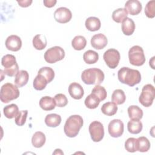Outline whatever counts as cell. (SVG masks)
<instances>
[{
  "label": "cell",
  "mask_w": 155,
  "mask_h": 155,
  "mask_svg": "<svg viewBox=\"0 0 155 155\" xmlns=\"http://www.w3.org/2000/svg\"><path fill=\"white\" fill-rule=\"evenodd\" d=\"M117 77L120 82L130 87H133L138 84L141 81L140 73L137 70L126 67H122L118 71Z\"/></svg>",
  "instance_id": "6da1fadb"
},
{
  "label": "cell",
  "mask_w": 155,
  "mask_h": 155,
  "mask_svg": "<svg viewBox=\"0 0 155 155\" xmlns=\"http://www.w3.org/2000/svg\"><path fill=\"white\" fill-rule=\"evenodd\" d=\"M83 119L81 116L77 114L70 116L66 120L64 127L65 134L69 137H76L83 126Z\"/></svg>",
  "instance_id": "7a4b0ae2"
},
{
  "label": "cell",
  "mask_w": 155,
  "mask_h": 155,
  "mask_svg": "<svg viewBox=\"0 0 155 155\" xmlns=\"http://www.w3.org/2000/svg\"><path fill=\"white\" fill-rule=\"evenodd\" d=\"M104 72L97 68L86 69L81 74L82 81L87 85H100L104 80Z\"/></svg>",
  "instance_id": "3957f363"
},
{
  "label": "cell",
  "mask_w": 155,
  "mask_h": 155,
  "mask_svg": "<svg viewBox=\"0 0 155 155\" xmlns=\"http://www.w3.org/2000/svg\"><path fill=\"white\" fill-rule=\"evenodd\" d=\"M18 87L10 82L4 84L0 90V99L3 103H8L10 101L17 99L19 96Z\"/></svg>",
  "instance_id": "277c9868"
},
{
  "label": "cell",
  "mask_w": 155,
  "mask_h": 155,
  "mask_svg": "<svg viewBox=\"0 0 155 155\" xmlns=\"http://www.w3.org/2000/svg\"><path fill=\"white\" fill-rule=\"evenodd\" d=\"M1 64L4 67V73L6 75L12 77L16 76L19 71V67L15 56L8 54L2 58Z\"/></svg>",
  "instance_id": "5b68a950"
},
{
  "label": "cell",
  "mask_w": 155,
  "mask_h": 155,
  "mask_svg": "<svg viewBox=\"0 0 155 155\" xmlns=\"http://www.w3.org/2000/svg\"><path fill=\"white\" fill-rule=\"evenodd\" d=\"M128 58L131 64L134 66H141L145 62V56L142 48L139 45L133 46L128 51Z\"/></svg>",
  "instance_id": "8992f818"
},
{
  "label": "cell",
  "mask_w": 155,
  "mask_h": 155,
  "mask_svg": "<svg viewBox=\"0 0 155 155\" xmlns=\"http://www.w3.org/2000/svg\"><path fill=\"white\" fill-rule=\"evenodd\" d=\"M155 97V89L151 84L144 85L142 89L141 94L139 96V102L144 107H150Z\"/></svg>",
  "instance_id": "52a82bcc"
},
{
  "label": "cell",
  "mask_w": 155,
  "mask_h": 155,
  "mask_svg": "<svg viewBox=\"0 0 155 155\" xmlns=\"http://www.w3.org/2000/svg\"><path fill=\"white\" fill-rule=\"evenodd\" d=\"M65 57V51L62 48L54 46L48 48L44 53V59L49 64H53L62 60Z\"/></svg>",
  "instance_id": "ba28073f"
},
{
  "label": "cell",
  "mask_w": 155,
  "mask_h": 155,
  "mask_svg": "<svg viewBox=\"0 0 155 155\" xmlns=\"http://www.w3.org/2000/svg\"><path fill=\"white\" fill-rule=\"evenodd\" d=\"M103 58L107 66L112 69L116 68L119 64L120 56L119 52L114 48H110L105 51Z\"/></svg>",
  "instance_id": "9c48e42d"
},
{
  "label": "cell",
  "mask_w": 155,
  "mask_h": 155,
  "mask_svg": "<svg viewBox=\"0 0 155 155\" xmlns=\"http://www.w3.org/2000/svg\"><path fill=\"white\" fill-rule=\"evenodd\" d=\"M88 130L93 141L98 142L102 140L104 136V128L102 124L99 121L92 122L88 128Z\"/></svg>",
  "instance_id": "30bf717a"
},
{
  "label": "cell",
  "mask_w": 155,
  "mask_h": 155,
  "mask_svg": "<svg viewBox=\"0 0 155 155\" xmlns=\"http://www.w3.org/2000/svg\"><path fill=\"white\" fill-rule=\"evenodd\" d=\"M124 125L120 119H113L110 122L108 126V130L110 135L113 137H119L124 133Z\"/></svg>",
  "instance_id": "8fae6325"
},
{
  "label": "cell",
  "mask_w": 155,
  "mask_h": 155,
  "mask_svg": "<svg viewBox=\"0 0 155 155\" xmlns=\"http://www.w3.org/2000/svg\"><path fill=\"white\" fill-rule=\"evenodd\" d=\"M72 18L71 11L66 7H59L54 13V18L59 23L65 24L69 22Z\"/></svg>",
  "instance_id": "7c38bea8"
},
{
  "label": "cell",
  "mask_w": 155,
  "mask_h": 155,
  "mask_svg": "<svg viewBox=\"0 0 155 155\" xmlns=\"http://www.w3.org/2000/svg\"><path fill=\"white\" fill-rule=\"evenodd\" d=\"M6 48L12 51H19L22 47V41L21 38L15 35L7 37L5 42Z\"/></svg>",
  "instance_id": "4fadbf2b"
},
{
  "label": "cell",
  "mask_w": 155,
  "mask_h": 155,
  "mask_svg": "<svg viewBox=\"0 0 155 155\" xmlns=\"http://www.w3.org/2000/svg\"><path fill=\"white\" fill-rule=\"evenodd\" d=\"M108 43L107 37L102 33H98L92 36L91 39V46L96 50H101L105 48Z\"/></svg>",
  "instance_id": "5bb4252c"
},
{
  "label": "cell",
  "mask_w": 155,
  "mask_h": 155,
  "mask_svg": "<svg viewBox=\"0 0 155 155\" xmlns=\"http://www.w3.org/2000/svg\"><path fill=\"white\" fill-rule=\"evenodd\" d=\"M124 8L127 10L128 13L134 16L140 13L142 6L140 2L138 0H129L126 2Z\"/></svg>",
  "instance_id": "9a60e30c"
},
{
  "label": "cell",
  "mask_w": 155,
  "mask_h": 155,
  "mask_svg": "<svg viewBox=\"0 0 155 155\" xmlns=\"http://www.w3.org/2000/svg\"><path fill=\"white\" fill-rule=\"evenodd\" d=\"M68 93L71 97L78 100L81 99L84 94L82 87L77 82H73L69 85Z\"/></svg>",
  "instance_id": "2e32d148"
},
{
  "label": "cell",
  "mask_w": 155,
  "mask_h": 155,
  "mask_svg": "<svg viewBox=\"0 0 155 155\" xmlns=\"http://www.w3.org/2000/svg\"><path fill=\"white\" fill-rule=\"evenodd\" d=\"M29 79L28 73L25 70H19L15 76V84L18 87H22L25 85Z\"/></svg>",
  "instance_id": "e0dca14e"
},
{
  "label": "cell",
  "mask_w": 155,
  "mask_h": 155,
  "mask_svg": "<svg viewBox=\"0 0 155 155\" xmlns=\"http://www.w3.org/2000/svg\"><path fill=\"white\" fill-rule=\"evenodd\" d=\"M135 30V24L133 19L126 18L122 22V31L125 35H131Z\"/></svg>",
  "instance_id": "ac0fdd59"
},
{
  "label": "cell",
  "mask_w": 155,
  "mask_h": 155,
  "mask_svg": "<svg viewBox=\"0 0 155 155\" xmlns=\"http://www.w3.org/2000/svg\"><path fill=\"white\" fill-rule=\"evenodd\" d=\"M56 103L53 98L50 96H44L39 101L40 107L45 111H50L55 108Z\"/></svg>",
  "instance_id": "d6986e66"
},
{
  "label": "cell",
  "mask_w": 155,
  "mask_h": 155,
  "mask_svg": "<svg viewBox=\"0 0 155 155\" xmlns=\"http://www.w3.org/2000/svg\"><path fill=\"white\" fill-rule=\"evenodd\" d=\"M87 29L90 31H95L101 28V21L98 18L91 16L88 18L85 22Z\"/></svg>",
  "instance_id": "ffe728a7"
},
{
  "label": "cell",
  "mask_w": 155,
  "mask_h": 155,
  "mask_svg": "<svg viewBox=\"0 0 155 155\" xmlns=\"http://www.w3.org/2000/svg\"><path fill=\"white\" fill-rule=\"evenodd\" d=\"M46 137L44 133L41 131H36L34 133L31 138V143L34 147L41 148L45 143Z\"/></svg>",
  "instance_id": "44dd1931"
},
{
  "label": "cell",
  "mask_w": 155,
  "mask_h": 155,
  "mask_svg": "<svg viewBox=\"0 0 155 155\" xmlns=\"http://www.w3.org/2000/svg\"><path fill=\"white\" fill-rule=\"evenodd\" d=\"M142 123L140 120L131 119L127 124V128L129 133L134 134H139L142 130Z\"/></svg>",
  "instance_id": "7402d4cb"
},
{
  "label": "cell",
  "mask_w": 155,
  "mask_h": 155,
  "mask_svg": "<svg viewBox=\"0 0 155 155\" xmlns=\"http://www.w3.org/2000/svg\"><path fill=\"white\" fill-rule=\"evenodd\" d=\"M33 45L36 50H42L44 49L47 44V39L45 36L41 34H38L33 39Z\"/></svg>",
  "instance_id": "603a6c76"
},
{
  "label": "cell",
  "mask_w": 155,
  "mask_h": 155,
  "mask_svg": "<svg viewBox=\"0 0 155 155\" xmlns=\"http://www.w3.org/2000/svg\"><path fill=\"white\" fill-rule=\"evenodd\" d=\"M61 122V117L60 115L52 113L48 114L45 118V124L50 127H56L60 125Z\"/></svg>",
  "instance_id": "cb8c5ba5"
},
{
  "label": "cell",
  "mask_w": 155,
  "mask_h": 155,
  "mask_svg": "<svg viewBox=\"0 0 155 155\" xmlns=\"http://www.w3.org/2000/svg\"><path fill=\"white\" fill-rule=\"evenodd\" d=\"M117 111V105L113 102H107L104 104L101 107V111L103 114L111 116L114 115Z\"/></svg>",
  "instance_id": "d4e9b609"
},
{
  "label": "cell",
  "mask_w": 155,
  "mask_h": 155,
  "mask_svg": "<svg viewBox=\"0 0 155 155\" xmlns=\"http://www.w3.org/2000/svg\"><path fill=\"white\" fill-rule=\"evenodd\" d=\"M128 116L131 119L140 120L142 118V110L137 105H131L128 108Z\"/></svg>",
  "instance_id": "484cf974"
},
{
  "label": "cell",
  "mask_w": 155,
  "mask_h": 155,
  "mask_svg": "<svg viewBox=\"0 0 155 155\" xmlns=\"http://www.w3.org/2000/svg\"><path fill=\"white\" fill-rule=\"evenodd\" d=\"M126 96L124 91L121 89L115 90L111 95V101L116 105H121L125 102Z\"/></svg>",
  "instance_id": "4316f807"
},
{
  "label": "cell",
  "mask_w": 155,
  "mask_h": 155,
  "mask_svg": "<svg viewBox=\"0 0 155 155\" xmlns=\"http://www.w3.org/2000/svg\"><path fill=\"white\" fill-rule=\"evenodd\" d=\"M19 108L17 105L12 104L5 106L3 109V113L4 116L8 119H13L16 117L19 112Z\"/></svg>",
  "instance_id": "83f0119b"
},
{
  "label": "cell",
  "mask_w": 155,
  "mask_h": 155,
  "mask_svg": "<svg viewBox=\"0 0 155 155\" xmlns=\"http://www.w3.org/2000/svg\"><path fill=\"white\" fill-rule=\"evenodd\" d=\"M87 45V40L85 37L78 35L75 36L72 41L71 45L73 48L76 50H83Z\"/></svg>",
  "instance_id": "f1b7e54d"
},
{
  "label": "cell",
  "mask_w": 155,
  "mask_h": 155,
  "mask_svg": "<svg viewBox=\"0 0 155 155\" xmlns=\"http://www.w3.org/2000/svg\"><path fill=\"white\" fill-rule=\"evenodd\" d=\"M128 12L124 8H119L115 10L112 13V19L117 23H121L127 18Z\"/></svg>",
  "instance_id": "f546056e"
},
{
  "label": "cell",
  "mask_w": 155,
  "mask_h": 155,
  "mask_svg": "<svg viewBox=\"0 0 155 155\" xmlns=\"http://www.w3.org/2000/svg\"><path fill=\"white\" fill-rule=\"evenodd\" d=\"M150 148V142L147 137L141 136L137 139V151L140 152H147Z\"/></svg>",
  "instance_id": "4dcf8cb0"
},
{
  "label": "cell",
  "mask_w": 155,
  "mask_h": 155,
  "mask_svg": "<svg viewBox=\"0 0 155 155\" xmlns=\"http://www.w3.org/2000/svg\"><path fill=\"white\" fill-rule=\"evenodd\" d=\"M83 59L85 63L88 64H93L98 61L99 54L97 52L89 50L84 53Z\"/></svg>",
  "instance_id": "1f68e13d"
},
{
  "label": "cell",
  "mask_w": 155,
  "mask_h": 155,
  "mask_svg": "<svg viewBox=\"0 0 155 155\" xmlns=\"http://www.w3.org/2000/svg\"><path fill=\"white\" fill-rule=\"evenodd\" d=\"M47 84L48 82L47 79L42 75L38 74L33 81V85L35 90H42L46 87Z\"/></svg>",
  "instance_id": "d6a6232c"
},
{
  "label": "cell",
  "mask_w": 155,
  "mask_h": 155,
  "mask_svg": "<svg viewBox=\"0 0 155 155\" xmlns=\"http://www.w3.org/2000/svg\"><path fill=\"white\" fill-rule=\"evenodd\" d=\"M101 101L94 94L91 93L85 99V106L90 109H94L97 108Z\"/></svg>",
  "instance_id": "836d02e7"
},
{
  "label": "cell",
  "mask_w": 155,
  "mask_h": 155,
  "mask_svg": "<svg viewBox=\"0 0 155 155\" xmlns=\"http://www.w3.org/2000/svg\"><path fill=\"white\" fill-rule=\"evenodd\" d=\"M38 74L42 75L47 79L48 83L51 82L54 78V70L48 67H44L41 68L39 70Z\"/></svg>",
  "instance_id": "e575fe53"
},
{
  "label": "cell",
  "mask_w": 155,
  "mask_h": 155,
  "mask_svg": "<svg viewBox=\"0 0 155 155\" xmlns=\"http://www.w3.org/2000/svg\"><path fill=\"white\" fill-rule=\"evenodd\" d=\"M91 93L94 94L97 97H98L101 101L105 100L107 95V91L105 88L99 85H96L93 88Z\"/></svg>",
  "instance_id": "d590c367"
},
{
  "label": "cell",
  "mask_w": 155,
  "mask_h": 155,
  "mask_svg": "<svg viewBox=\"0 0 155 155\" xmlns=\"http://www.w3.org/2000/svg\"><path fill=\"white\" fill-rule=\"evenodd\" d=\"M125 150L130 153H134L137 151V139L130 137L125 142Z\"/></svg>",
  "instance_id": "8d00e7d4"
},
{
  "label": "cell",
  "mask_w": 155,
  "mask_h": 155,
  "mask_svg": "<svg viewBox=\"0 0 155 155\" xmlns=\"http://www.w3.org/2000/svg\"><path fill=\"white\" fill-rule=\"evenodd\" d=\"M28 114L27 110L19 111L15 117V124L18 126H22L26 122L27 117Z\"/></svg>",
  "instance_id": "74e56055"
},
{
  "label": "cell",
  "mask_w": 155,
  "mask_h": 155,
  "mask_svg": "<svg viewBox=\"0 0 155 155\" xmlns=\"http://www.w3.org/2000/svg\"><path fill=\"white\" fill-rule=\"evenodd\" d=\"M155 1H150L147 4L145 8V15L149 18H153L155 16Z\"/></svg>",
  "instance_id": "f35d334b"
},
{
  "label": "cell",
  "mask_w": 155,
  "mask_h": 155,
  "mask_svg": "<svg viewBox=\"0 0 155 155\" xmlns=\"http://www.w3.org/2000/svg\"><path fill=\"white\" fill-rule=\"evenodd\" d=\"M54 99L55 101L56 105L58 107H64L68 104V99L65 94L62 93H58L54 96Z\"/></svg>",
  "instance_id": "ab89813d"
},
{
  "label": "cell",
  "mask_w": 155,
  "mask_h": 155,
  "mask_svg": "<svg viewBox=\"0 0 155 155\" xmlns=\"http://www.w3.org/2000/svg\"><path fill=\"white\" fill-rule=\"evenodd\" d=\"M31 0H24V1H17V2L18 3L19 5L22 7H27L31 5L32 3Z\"/></svg>",
  "instance_id": "60d3db41"
},
{
  "label": "cell",
  "mask_w": 155,
  "mask_h": 155,
  "mask_svg": "<svg viewBox=\"0 0 155 155\" xmlns=\"http://www.w3.org/2000/svg\"><path fill=\"white\" fill-rule=\"evenodd\" d=\"M43 2L45 7L51 8V7L54 6V5L57 2V1L56 0H44L43 1Z\"/></svg>",
  "instance_id": "b9f144b4"
},
{
  "label": "cell",
  "mask_w": 155,
  "mask_h": 155,
  "mask_svg": "<svg viewBox=\"0 0 155 155\" xmlns=\"http://www.w3.org/2000/svg\"><path fill=\"white\" fill-rule=\"evenodd\" d=\"M54 154H63L64 153L62 151V150L61 149H56L55 150V151L53 153Z\"/></svg>",
  "instance_id": "7bdbcfd3"
}]
</instances>
